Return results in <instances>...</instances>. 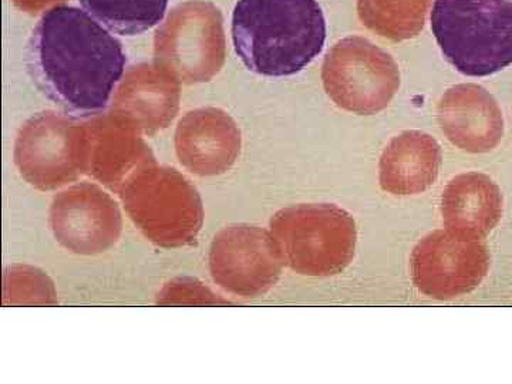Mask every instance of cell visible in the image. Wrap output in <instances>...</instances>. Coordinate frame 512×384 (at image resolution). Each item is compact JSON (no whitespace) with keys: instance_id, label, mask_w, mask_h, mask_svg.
<instances>
[{"instance_id":"1","label":"cell","mask_w":512,"mask_h":384,"mask_svg":"<svg viewBox=\"0 0 512 384\" xmlns=\"http://www.w3.org/2000/svg\"><path fill=\"white\" fill-rule=\"evenodd\" d=\"M26 66L37 89L55 106L87 119L109 106L127 56L119 40L86 10L59 5L36 23Z\"/></svg>"},{"instance_id":"2","label":"cell","mask_w":512,"mask_h":384,"mask_svg":"<svg viewBox=\"0 0 512 384\" xmlns=\"http://www.w3.org/2000/svg\"><path fill=\"white\" fill-rule=\"evenodd\" d=\"M231 33L235 52L248 70L288 77L323 52L328 28L318 0H238Z\"/></svg>"},{"instance_id":"3","label":"cell","mask_w":512,"mask_h":384,"mask_svg":"<svg viewBox=\"0 0 512 384\" xmlns=\"http://www.w3.org/2000/svg\"><path fill=\"white\" fill-rule=\"evenodd\" d=\"M431 32L458 73L488 77L512 64V0H434Z\"/></svg>"},{"instance_id":"4","label":"cell","mask_w":512,"mask_h":384,"mask_svg":"<svg viewBox=\"0 0 512 384\" xmlns=\"http://www.w3.org/2000/svg\"><path fill=\"white\" fill-rule=\"evenodd\" d=\"M278 232L293 266L308 274H338L355 256V221L333 205L286 211Z\"/></svg>"},{"instance_id":"5","label":"cell","mask_w":512,"mask_h":384,"mask_svg":"<svg viewBox=\"0 0 512 384\" xmlns=\"http://www.w3.org/2000/svg\"><path fill=\"white\" fill-rule=\"evenodd\" d=\"M487 269V248L481 238L450 228L427 235L412 255L414 284L436 299L473 291Z\"/></svg>"},{"instance_id":"6","label":"cell","mask_w":512,"mask_h":384,"mask_svg":"<svg viewBox=\"0 0 512 384\" xmlns=\"http://www.w3.org/2000/svg\"><path fill=\"white\" fill-rule=\"evenodd\" d=\"M500 214V191L484 175H460L443 192L444 224L454 231L484 237Z\"/></svg>"},{"instance_id":"7","label":"cell","mask_w":512,"mask_h":384,"mask_svg":"<svg viewBox=\"0 0 512 384\" xmlns=\"http://www.w3.org/2000/svg\"><path fill=\"white\" fill-rule=\"evenodd\" d=\"M104 28L120 36H137L163 22L170 0H79Z\"/></svg>"},{"instance_id":"8","label":"cell","mask_w":512,"mask_h":384,"mask_svg":"<svg viewBox=\"0 0 512 384\" xmlns=\"http://www.w3.org/2000/svg\"><path fill=\"white\" fill-rule=\"evenodd\" d=\"M439 174V157L429 154L409 158L394 153L383 158L380 184L384 191L396 195H413L426 191Z\"/></svg>"}]
</instances>
